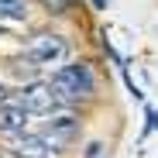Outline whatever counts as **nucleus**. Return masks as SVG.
<instances>
[{"label": "nucleus", "instance_id": "f257e3e1", "mask_svg": "<svg viewBox=\"0 0 158 158\" xmlns=\"http://www.w3.org/2000/svg\"><path fill=\"white\" fill-rule=\"evenodd\" d=\"M52 89H55L59 103H76V100H89L96 93V79L86 62H69L62 69L52 72Z\"/></svg>", "mask_w": 158, "mask_h": 158}, {"label": "nucleus", "instance_id": "f03ea898", "mask_svg": "<svg viewBox=\"0 0 158 158\" xmlns=\"http://www.w3.org/2000/svg\"><path fill=\"white\" fill-rule=\"evenodd\" d=\"M24 55H28L31 62H38V65H59V62L69 59V41H65L62 35L41 31V35H35V38L28 41Z\"/></svg>", "mask_w": 158, "mask_h": 158}, {"label": "nucleus", "instance_id": "7ed1b4c3", "mask_svg": "<svg viewBox=\"0 0 158 158\" xmlns=\"http://www.w3.org/2000/svg\"><path fill=\"white\" fill-rule=\"evenodd\" d=\"M17 107H24L28 114H41V117H52L59 110V96L55 89H52L48 83H28V86H21V93L14 96Z\"/></svg>", "mask_w": 158, "mask_h": 158}, {"label": "nucleus", "instance_id": "20e7f679", "mask_svg": "<svg viewBox=\"0 0 158 158\" xmlns=\"http://www.w3.org/2000/svg\"><path fill=\"white\" fill-rule=\"evenodd\" d=\"M10 155L14 158H55V144L45 141L41 134H14Z\"/></svg>", "mask_w": 158, "mask_h": 158}, {"label": "nucleus", "instance_id": "39448f33", "mask_svg": "<svg viewBox=\"0 0 158 158\" xmlns=\"http://www.w3.org/2000/svg\"><path fill=\"white\" fill-rule=\"evenodd\" d=\"M79 134V120L72 117V114H52V120L45 124V141H52V144H55V151H59V144H65V141H72Z\"/></svg>", "mask_w": 158, "mask_h": 158}, {"label": "nucleus", "instance_id": "423d86ee", "mask_svg": "<svg viewBox=\"0 0 158 158\" xmlns=\"http://www.w3.org/2000/svg\"><path fill=\"white\" fill-rule=\"evenodd\" d=\"M28 110L17 107V103H0V134H24V127H28Z\"/></svg>", "mask_w": 158, "mask_h": 158}, {"label": "nucleus", "instance_id": "0eeeda50", "mask_svg": "<svg viewBox=\"0 0 158 158\" xmlns=\"http://www.w3.org/2000/svg\"><path fill=\"white\" fill-rule=\"evenodd\" d=\"M38 69H41V65H38V62H31L28 55H14V59H7V72H10L14 79H21L24 86L38 79Z\"/></svg>", "mask_w": 158, "mask_h": 158}, {"label": "nucleus", "instance_id": "6e6552de", "mask_svg": "<svg viewBox=\"0 0 158 158\" xmlns=\"http://www.w3.org/2000/svg\"><path fill=\"white\" fill-rule=\"evenodd\" d=\"M28 17V4L24 0H0V24L4 21H24Z\"/></svg>", "mask_w": 158, "mask_h": 158}, {"label": "nucleus", "instance_id": "1a4fd4ad", "mask_svg": "<svg viewBox=\"0 0 158 158\" xmlns=\"http://www.w3.org/2000/svg\"><path fill=\"white\" fill-rule=\"evenodd\" d=\"M79 158H107V144H103V141H89Z\"/></svg>", "mask_w": 158, "mask_h": 158}, {"label": "nucleus", "instance_id": "9d476101", "mask_svg": "<svg viewBox=\"0 0 158 158\" xmlns=\"http://www.w3.org/2000/svg\"><path fill=\"white\" fill-rule=\"evenodd\" d=\"M38 4H41V7L48 10V14H65L72 0H38Z\"/></svg>", "mask_w": 158, "mask_h": 158}, {"label": "nucleus", "instance_id": "9b49d317", "mask_svg": "<svg viewBox=\"0 0 158 158\" xmlns=\"http://www.w3.org/2000/svg\"><path fill=\"white\" fill-rule=\"evenodd\" d=\"M144 117H148V124H144V134H148V131L158 127V110H155V107H144Z\"/></svg>", "mask_w": 158, "mask_h": 158}, {"label": "nucleus", "instance_id": "f8f14e48", "mask_svg": "<svg viewBox=\"0 0 158 158\" xmlns=\"http://www.w3.org/2000/svg\"><path fill=\"white\" fill-rule=\"evenodd\" d=\"M93 7L96 10H107V0H93Z\"/></svg>", "mask_w": 158, "mask_h": 158}, {"label": "nucleus", "instance_id": "ddd939ff", "mask_svg": "<svg viewBox=\"0 0 158 158\" xmlns=\"http://www.w3.org/2000/svg\"><path fill=\"white\" fill-rule=\"evenodd\" d=\"M0 103H7V89H4V83H0Z\"/></svg>", "mask_w": 158, "mask_h": 158}, {"label": "nucleus", "instance_id": "4468645a", "mask_svg": "<svg viewBox=\"0 0 158 158\" xmlns=\"http://www.w3.org/2000/svg\"><path fill=\"white\" fill-rule=\"evenodd\" d=\"M0 38H7V28H4V24H0Z\"/></svg>", "mask_w": 158, "mask_h": 158}]
</instances>
